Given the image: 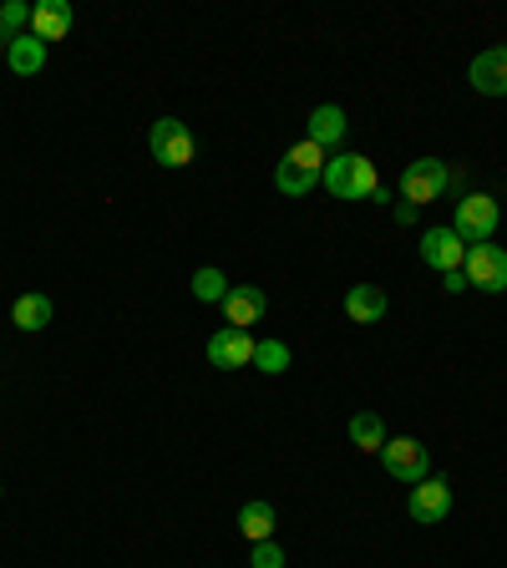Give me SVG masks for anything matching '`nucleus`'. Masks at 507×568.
Here are the masks:
<instances>
[{
	"label": "nucleus",
	"mask_w": 507,
	"mask_h": 568,
	"mask_svg": "<svg viewBox=\"0 0 507 568\" xmlns=\"http://www.w3.org/2000/svg\"><path fill=\"white\" fill-rule=\"evenodd\" d=\"M320 183H325L335 199H345V203L376 199V189H381L376 163H371V158H361V153H331V163H325Z\"/></svg>",
	"instance_id": "nucleus-1"
},
{
	"label": "nucleus",
	"mask_w": 507,
	"mask_h": 568,
	"mask_svg": "<svg viewBox=\"0 0 507 568\" xmlns=\"http://www.w3.org/2000/svg\"><path fill=\"white\" fill-rule=\"evenodd\" d=\"M325 163H331V153H325V148H315L310 138L295 142V148L280 158V168H274V189H280L284 199H305V193L320 183Z\"/></svg>",
	"instance_id": "nucleus-2"
},
{
	"label": "nucleus",
	"mask_w": 507,
	"mask_h": 568,
	"mask_svg": "<svg viewBox=\"0 0 507 568\" xmlns=\"http://www.w3.org/2000/svg\"><path fill=\"white\" fill-rule=\"evenodd\" d=\"M447 189H452V168L442 163V158H416V163H406V173H402V199L412 203V209H426V203H437Z\"/></svg>",
	"instance_id": "nucleus-3"
},
{
	"label": "nucleus",
	"mask_w": 507,
	"mask_h": 568,
	"mask_svg": "<svg viewBox=\"0 0 507 568\" xmlns=\"http://www.w3.org/2000/svg\"><path fill=\"white\" fill-rule=\"evenodd\" d=\"M148 148H153V163H163V168H189L193 153H199L189 122H178V118H158L153 132H148Z\"/></svg>",
	"instance_id": "nucleus-4"
},
{
	"label": "nucleus",
	"mask_w": 507,
	"mask_h": 568,
	"mask_svg": "<svg viewBox=\"0 0 507 568\" xmlns=\"http://www.w3.org/2000/svg\"><path fill=\"white\" fill-rule=\"evenodd\" d=\"M497 219H503L497 199H487V193H467V199L457 203V224L452 229H457L462 244H493Z\"/></svg>",
	"instance_id": "nucleus-5"
},
{
	"label": "nucleus",
	"mask_w": 507,
	"mask_h": 568,
	"mask_svg": "<svg viewBox=\"0 0 507 568\" xmlns=\"http://www.w3.org/2000/svg\"><path fill=\"white\" fill-rule=\"evenodd\" d=\"M462 274H467V284H473V290L503 295V290H507V248H497V244H467Z\"/></svg>",
	"instance_id": "nucleus-6"
},
{
	"label": "nucleus",
	"mask_w": 507,
	"mask_h": 568,
	"mask_svg": "<svg viewBox=\"0 0 507 568\" xmlns=\"http://www.w3.org/2000/svg\"><path fill=\"white\" fill-rule=\"evenodd\" d=\"M381 467H386L396 483L416 487L422 477H432V452H426L416 437H396V442H386V447H381Z\"/></svg>",
	"instance_id": "nucleus-7"
},
{
	"label": "nucleus",
	"mask_w": 507,
	"mask_h": 568,
	"mask_svg": "<svg viewBox=\"0 0 507 568\" xmlns=\"http://www.w3.org/2000/svg\"><path fill=\"white\" fill-rule=\"evenodd\" d=\"M254 335L249 331H234V325H224V331H213L209 335V345H203V355H209V366H219V371H244V366H254Z\"/></svg>",
	"instance_id": "nucleus-8"
},
{
	"label": "nucleus",
	"mask_w": 507,
	"mask_h": 568,
	"mask_svg": "<svg viewBox=\"0 0 507 568\" xmlns=\"http://www.w3.org/2000/svg\"><path fill=\"white\" fill-rule=\"evenodd\" d=\"M422 260L432 264V270L452 274V270H462V260H467V244L457 239V229H452V224L426 229V234H422Z\"/></svg>",
	"instance_id": "nucleus-9"
},
{
	"label": "nucleus",
	"mask_w": 507,
	"mask_h": 568,
	"mask_svg": "<svg viewBox=\"0 0 507 568\" xmlns=\"http://www.w3.org/2000/svg\"><path fill=\"white\" fill-rule=\"evenodd\" d=\"M406 513H412L416 523H442L452 513V487L442 483V477H422V483L412 487V497H406Z\"/></svg>",
	"instance_id": "nucleus-10"
},
{
	"label": "nucleus",
	"mask_w": 507,
	"mask_h": 568,
	"mask_svg": "<svg viewBox=\"0 0 507 568\" xmlns=\"http://www.w3.org/2000/svg\"><path fill=\"white\" fill-rule=\"evenodd\" d=\"M264 310H270V300H264L260 284H234L224 295V320L234 325V331H249V325H260Z\"/></svg>",
	"instance_id": "nucleus-11"
},
{
	"label": "nucleus",
	"mask_w": 507,
	"mask_h": 568,
	"mask_svg": "<svg viewBox=\"0 0 507 568\" xmlns=\"http://www.w3.org/2000/svg\"><path fill=\"white\" fill-rule=\"evenodd\" d=\"M467 82L483 97H507V47L483 51V57L473 61V71H467Z\"/></svg>",
	"instance_id": "nucleus-12"
},
{
	"label": "nucleus",
	"mask_w": 507,
	"mask_h": 568,
	"mask_svg": "<svg viewBox=\"0 0 507 568\" xmlns=\"http://www.w3.org/2000/svg\"><path fill=\"white\" fill-rule=\"evenodd\" d=\"M71 21H77V16H71L67 0H41V6H31V36L47 41V47L71 31Z\"/></svg>",
	"instance_id": "nucleus-13"
},
{
	"label": "nucleus",
	"mask_w": 507,
	"mask_h": 568,
	"mask_svg": "<svg viewBox=\"0 0 507 568\" xmlns=\"http://www.w3.org/2000/svg\"><path fill=\"white\" fill-rule=\"evenodd\" d=\"M386 290L381 284H351V295H345V315L355 320V325H376L381 315H386Z\"/></svg>",
	"instance_id": "nucleus-14"
},
{
	"label": "nucleus",
	"mask_w": 507,
	"mask_h": 568,
	"mask_svg": "<svg viewBox=\"0 0 507 568\" xmlns=\"http://www.w3.org/2000/svg\"><path fill=\"white\" fill-rule=\"evenodd\" d=\"M51 315H57V305H51V295H41V290H26V295L16 300V310H11L16 331H26V335L47 331V325H51Z\"/></svg>",
	"instance_id": "nucleus-15"
},
{
	"label": "nucleus",
	"mask_w": 507,
	"mask_h": 568,
	"mask_svg": "<svg viewBox=\"0 0 507 568\" xmlns=\"http://www.w3.org/2000/svg\"><path fill=\"white\" fill-rule=\"evenodd\" d=\"M345 128H351V122H345V112L335 102H325V106H315V112H310V142H315V148H325V153H331L335 142L345 138Z\"/></svg>",
	"instance_id": "nucleus-16"
},
{
	"label": "nucleus",
	"mask_w": 507,
	"mask_h": 568,
	"mask_svg": "<svg viewBox=\"0 0 507 568\" xmlns=\"http://www.w3.org/2000/svg\"><path fill=\"white\" fill-rule=\"evenodd\" d=\"M6 61H11L16 77H36V71L47 67V41H36V36H16L11 47H6Z\"/></svg>",
	"instance_id": "nucleus-17"
},
{
	"label": "nucleus",
	"mask_w": 507,
	"mask_h": 568,
	"mask_svg": "<svg viewBox=\"0 0 507 568\" xmlns=\"http://www.w3.org/2000/svg\"><path fill=\"white\" fill-rule=\"evenodd\" d=\"M239 532H244L249 544L274 538V508H270V503H260V497H254V503H244V508H239Z\"/></svg>",
	"instance_id": "nucleus-18"
},
{
	"label": "nucleus",
	"mask_w": 507,
	"mask_h": 568,
	"mask_svg": "<svg viewBox=\"0 0 507 568\" xmlns=\"http://www.w3.org/2000/svg\"><path fill=\"white\" fill-rule=\"evenodd\" d=\"M351 442H355V447H361V452H381V447H386V422H381V416L376 412H355L351 416Z\"/></svg>",
	"instance_id": "nucleus-19"
},
{
	"label": "nucleus",
	"mask_w": 507,
	"mask_h": 568,
	"mask_svg": "<svg viewBox=\"0 0 507 568\" xmlns=\"http://www.w3.org/2000/svg\"><path fill=\"white\" fill-rule=\"evenodd\" d=\"M229 290H234V284L224 280V270H209V264H203V270L193 274V300H203V305H224Z\"/></svg>",
	"instance_id": "nucleus-20"
},
{
	"label": "nucleus",
	"mask_w": 507,
	"mask_h": 568,
	"mask_svg": "<svg viewBox=\"0 0 507 568\" xmlns=\"http://www.w3.org/2000/svg\"><path fill=\"white\" fill-rule=\"evenodd\" d=\"M254 366H260L264 376L290 371V345H284V341H260V345H254Z\"/></svg>",
	"instance_id": "nucleus-21"
},
{
	"label": "nucleus",
	"mask_w": 507,
	"mask_h": 568,
	"mask_svg": "<svg viewBox=\"0 0 507 568\" xmlns=\"http://www.w3.org/2000/svg\"><path fill=\"white\" fill-rule=\"evenodd\" d=\"M31 26V6H21V0H11V6H0V41L11 47L16 36Z\"/></svg>",
	"instance_id": "nucleus-22"
},
{
	"label": "nucleus",
	"mask_w": 507,
	"mask_h": 568,
	"mask_svg": "<svg viewBox=\"0 0 507 568\" xmlns=\"http://www.w3.org/2000/svg\"><path fill=\"white\" fill-rule=\"evenodd\" d=\"M249 568H284V548L274 544V538H264V544H249Z\"/></svg>",
	"instance_id": "nucleus-23"
},
{
	"label": "nucleus",
	"mask_w": 507,
	"mask_h": 568,
	"mask_svg": "<svg viewBox=\"0 0 507 568\" xmlns=\"http://www.w3.org/2000/svg\"><path fill=\"white\" fill-rule=\"evenodd\" d=\"M442 290H447V295H462V290H473V284H467L462 270H452V274H442Z\"/></svg>",
	"instance_id": "nucleus-24"
},
{
	"label": "nucleus",
	"mask_w": 507,
	"mask_h": 568,
	"mask_svg": "<svg viewBox=\"0 0 507 568\" xmlns=\"http://www.w3.org/2000/svg\"><path fill=\"white\" fill-rule=\"evenodd\" d=\"M0 61H6V41H0Z\"/></svg>",
	"instance_id": "nucleus-25"
}]
</instances>
